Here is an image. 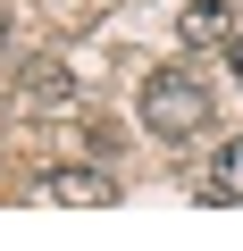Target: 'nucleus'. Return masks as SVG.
<instances>
[{
	"mask_svg": "<svg viewBox=\"0 0 243 251\" xmlns=\"http://www.w3.org/2000/svg\"><path fill=\"white\" fill-rule=\"evenodd\" d=\"M42 193L67 201V209H109V201H117V176H109V168H51Z\"/></svg>",
	"mask_w": 243,
	"mask_h": 251,
	"instance_id": "3",
	"label": "nucleus"
},
{
	"mask_svg": "<svg viewBox=\"0 0 243 251\" xmlns=\"http://www.w3.org/2000/svg\"><path fill=\"white\" fill-rule=\"evenodd\" d=\"M235 34V9H226V0H185V17H176V42L185 50H218Z\"/></svg>",
	"mask_w": 243,
	"mask_h": 251,
	"instance_id": "4",
	"label": "nucleus"
},
{
	"mask_svg": "<svg viewBox=\"0 0 243 251\" xmlns=\"http://www.w3.org/2000/svg\"><path fill=\"white\" fill-rule=\"evenodd\" d=\"M218 168H226V176H218V184H226V193H235V201H243V143H235V151H226V159H218Z\"/></svg>",
	"mask_w": 243,
	"mask_h": 251,
	"instance_id": "5",
	"label": "nucleus"
},
{
	"mask_svg": "<svg viewBox=\"0 0 243 251\" xmlns=\"http://www.w3.org/2000/svg\"><path fill=\"white\" fill-rule=\"evenodd\" d=\"M17 100L42 109V117H67V109H76V75H67V59H26V67H17Z\"/></svg>",
	"mask_w": 243,
	"mask_h": 251,
	"instance_id": "2",
	"label": "nucleus"
},
{
	"mask_svg": "<svg viewBox=\"0 0 243 251\" xmlns=\"http://www.w3.org/2000/svg\"><path fill=\"white\" fill-rule=\"evenodd\" d=\"M226 67H235V75H243V25H235V34H226Z\"/></svg>",
	"mask_w": 243,
	"mask_h": 251,
	"instance_id": "6",
	"label": "nucleus"
},
{
	"mask_svg": "<svg viewBox=\"0 0 243 251\" xmlns=\"http://www.w3.org/2000/svg\"><path fill=\"white\" fill-rule=\"evenodd\" d=\"M0 42H9V9H0Z\"/></svg>",
	"mask_w": 243,
	"mask_h": 251,
	"instance_id": "7",
	"label": "nucleus"
},
{
	"mask_svg": "<svg viewBox=\"0 0 243 251\" xmlns=\"http://www.w3.org/2000/svg\"><path fill=\"white\" fill-rule=\"evenodd\" d=\"M210 84L201 75H185V67H160V75H143V126L160 143H193L201 126H210Z\"/></svg>",
	"mask_w": 243,
	"mask_h": 251,
	"instance_id": "1",
	"label": "nucleus"
}]
</instances>
